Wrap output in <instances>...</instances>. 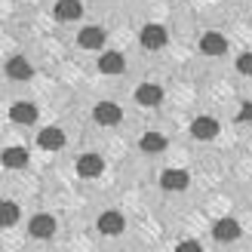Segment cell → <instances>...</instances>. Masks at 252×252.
Instances as JSON below:
<instances>
[{"label": "cell", "mask_w": 252, "mask_h": 252, "mask_svg": "<svg viewBox=\"0 0 252 252\" xmlns=\"http://www.w3.org/2000/svg\"><path fill=\"white\" fill-rule=\"evenodd\" d=\"M224 49H228V40H224L221 34L209 31V34L200 37V53H203V56H221Z\"/></svg>", "instance_id": "277c9868"}, {"label": "cell", "mask_w": 252, "mask_h": 252, "mask_svg": "<svg viewBox=\"0 0 252 252\" xmlns=\"http://www.w3.org/2000/svg\"><path fill=\"white\" fill-rule=\"evenodd\" d=\"M98 231L102 234H108V237H117V234H123V228H126V219L120 216L117 209H108V212H102L98 216Z\"/></svg>", "instance_id": "6da1fadb"}, {"label": "cell", "mask_w": 252, "mask_h": 252, "mask_svg": "<svg viewBox=\"0 0 252 252\" xmlns=\"http://www.w3.org/2000/svg\"><path fill=\"white\" fill-rule=\"evenodd\" d=\"M102 169H105V160L98 154L77 157V175H83V179H95V175H102Z\"/></svg>", "instance_id": "7a4b0ae2"}, {"label": "cell", "mask_w": 252, "mask_h": 252, "mask_svg": "<svg viewBox=\"0 0 252 252\" xmlns=\"http://www.w3.org/2000/svg\"><path fill=\"white\" fill-rule=\"evenodd\" d=\"M135 102L138 105H148V108H154V105H160L163 102V90L157 83H142L135 90Z\"/></svg>", "instance_id": "5b68a950"}, {"label": "cell", "mask_w": 252, "mask_h": 252, "mask_svg": "<svg viewBox=\"0 0 252 252\" xmlns=\"http://www.w3.org/2000/svg\"><path fill=\"white\" fill-rule=\"evenodd\" d=\"M9 117L16 120V123H34L37 120V108L31 102H16L12 111H9Z\"/></svg>", "instance_id": "4fadbf2b"}, {"label": "cell", "mask_w": 252, "mask_h": 252, "mask_svg": "<svg viewBox=\"0 0 252 252\" xmlns=\"http://www.w3.org/2000/svg\"><path fill=\"white\" fill-rule=\"evenodd\" d=\"M102 43H105V31L102 28H83L80 31V46H86V49H102Z\"/></svg>", "instance_id": "9a60e30c"}, {"label": "cell", "mask_w": 252, "mask_h": 252, "mask_svg": "<svg viewBox=\"0 0 252 252\" xmlns=\"http://www.w3.org/2000/svg\"><path fill=\"white\" fill-rule=\"evenodd\" d=\"M93 117H95V123H102V126H114V123H120V108L114 102H98L95 111H93Z\"/></svg>", "instance_id": "52a82bcc"}, {"label": "cell", "mask_w": 252, "mask_h": 252, "mask_svg": "<svg viewBox=\"0 0 252 252\" xmlns=\"http://www.w3.org/2000/svg\"><path fill=\"white\" fill-rule=\"evenodd\" d=\"M188 182L191 179H188V172H182V169H166L160 175V185L166 188V191H185Z\"/></svg>", "instance_id": "30bf717a"}, {"label": "cell", "mask_w": 252, "mask_h": 252, "mask_svg": "<svg viewBox=\"0 0 252 252\" xmlns=\"http://www.w3.org/2000/svg\"><path fill=\"white\" fill-rule=\"evenodd\" d=\"M237 71H240V74H252V53H243L240 59H237Z\"/></svg>", "instance_id": "ffe728a7"}, {"label": "cell", "mask_w": 252, "mask_h": 252, "mask_svg": "<svg viewBox=\"0 0 252 252\" xmlns=\"http://www.w3.org/2000/svg\"><path fill=\"white\" fill-rule=\"evenodd\" d=\"M212 237L221 240V243H234L237 237H240V224L234 219H221V221H216V228H212Z\"/></svg>", "instance_id": "8992f818"}, {"label": "cell", "mask_w": 252, "mask_h": 252, "mask_svg": "<svg viewBox=\"0 0 252 252\" xmlns=\"http://www.w3.org/2000/svg\"><path fill=\"white\" fill-rule=\"evenodd\" d=\"M191 135L194 138H203V142H209V138H216L219 135V123L212 120V117H197L191 123Z\"/></svg>", "instance_id": "9c48e42d"}, {"label": "cell", "mask_w": 252, "mask_h": 252, "mask_svg": "<svg viewBox=\"0 0 252 252\" xmlns=\"http://www.w3.org/2000/svg\"><path fill=\"white\" fill-rule=\"evenodd\" d=\"M56 16H59V22H74V19H80V16H83L80 0H59V3H56Z\"/></svg>", "instance_id": "7c38bea8"}, {"label": "cell", "mask_w": 252, "mask_h": 252, "mask_svg": "<svg viewBox=\"0 0 252 252\" xmlns=\"http://www.w3.org/2000/svg\"><path fill=\"white\" fill-rule=\"evenodd\" d=\"M98 71L102 74H120L123 71V56L120 53H102V59H98Z\"/></svg>", "instance_id": "5bb4252c"}, {"label": "cell", "mask_w": 252, "mask_h": 252, "mask_svg": "<svg viewBox=\"0 0 252 252\" xmlns=\"http://www.w3.org/2000/svg\"><path fill=\"white\" fill-rule=\"evenodd\" d=\"M0 219H3L6 228H9V224H16V221H19V206L12 203V200H6V203H3V212H0Z\"/></svg>", "instance_id": "d6986e66"}, {"label": "cell", "mask_w": 252, "mask_h": 252, "mask_svg": "<svg viewBox=\"0 0 252 252\" xmlns=\"http://www.w3.org/2000/svg\"><path fill=\"white\" fill-rule=\"evenodd\" d=\"M28 231L37 237V240H46V237L56 234V219L53 216H34L31 224H28Z\"/></svg>", "instance_id": "ba28073f"}, {"label": "cell", "mask_w": 252, "mask_h": 252, "mask_svg": "<svg viewBox=\"0 0 252 252\" xmlns=\"http://www.w3.org/2000/svg\"><path fill=\"white\" fill-rule=\"evenodd\" d=\"M138 148H142L145 154H160V151L166 148V138H163L160 132H148V135H142V142H138Z\"/></svg>", "instance_id": "e0dca14e"}, {"label": "cell", "mask_w": 252, "mask_h": 252, "mask_svg": "<svg viewBox=\"0 0 252 252\" xmlns=\"http://www.w3.org/2000/svg\"><path fill=\"white\" fill-rule=\"evenodd\" d=\"M240 120H252V105H243L240 108Z\"/></svg>", "instance_id": "7402d4cb"}, {"label": "cell", "mask_w": 252, "mask_h": 252, "mask_svg": "<svg viewBox=\"0 0 252 252\" xmlns=\"http://www.w3.org/2000/svg\"><path fill=\"white\" fill-rule=\"evenodd\" d=\"M175 252H203V246H200V243H194V240H185V243H179V246H175Z\"/></svg>", "instance_id": "44dd1931"}, {"label": "cell", "mask_w": 252, "mask_h": 252, "mask_svg": "<svg viewBox=\"0 0 252 252\" xmlns=\"http://www.w3.org/2000/svg\"><path fill=\"white\" fill-rule=\"evenodd\" d=\"M142 46L145 49L166 46V28H163V25H145V28H142Z\"/></svg>", "instance_id": "3957f363"}, {"label": "cell", "mask_w": 252, "mask_h": 252, "mask_svg": "<svg viewBox=\"0 0 252 252\" xmlns=\"http://www.w3.org/2000/svg\"><path fill=\"white\" fill-rule=\"evenodd\" d=\"M6 74H9L12 80H28L34 71H31V65H28L25 59H9V62H6Z\"/></svg>", "instance_id": "2e32d148"}, {"label": "cell", "mask_w": 252, "mask_h": 252, "mask_svg": "<svg viewBox=\"0 0 252 252\" xmlns=\"http://www.w3.org/2000/svg\"><path fill=\"white\" fill-rule=\"evenodd\" d=\"M25 163H28V151L25 148H6L3 151V166L19 169V166H25Z\"/></svg>", "instance_id": "ac0fdd59"}, {"label": "cell", "mask_w": 252, "mask_h": 252, "mask_svg": "<svg viewBox=\"0 0 252 252\" xmlns=\"http://www.w3.org/2000/svg\"><path fill=\"white\" fill-rule=\"evenodd\" d=\"M37 142H40V148H43V151H59V148H65V132L56 129V126H46Z\"/></svg>", "instance_id": "8fae6325"}]
</instances>
